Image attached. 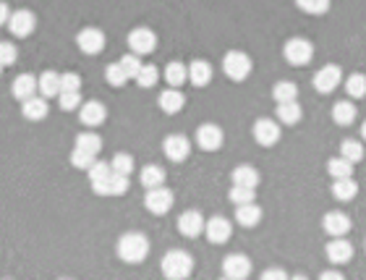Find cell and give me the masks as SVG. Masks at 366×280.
<instances>
[{
	"label": "cell",
	"instance_id": "4dcf8cb0",
	"mask_svg": "<svg viewBox=\"0 0 366 280\" xmlns=\"http://www.w3.org/2000/svg\"><path fill=\"white\" fill-rule=\"evenodd\" d=\"M272 97L274 103H291V100H298V87L293 82H277L272 87Z\"/></svg>",
	"mask_w": 366,
	"mask_h": 280
},
{
	"label": "cell",
	"instance_id": "484cf974",
	"mask_svg": "<svg viewBox=\"0 0 366 280\" xmlns=\"http://www.w3.org/2000/svg\"><path fill=\"white\" fill-rule=\"evenodd\" d=\"M21 113H24L27 121H42L47 115V103L42 97H29L21 103Z\"/></svg>",
	"mask_w": 366,
	"mask_h": 280
},
{
	"label": "cell",
	"instance_id": "9c48e42d",
	"mask_svg": "<svg viewBox=\"0 0 366 280\" xmlns=\"http://www.w3.org/2000/svg\"><path fill=\"white\" fill-rule=\"evenodd\" d=\"M155 45H157V37L146 27H139L128 34V47H131V53H137V56H149V53L155 50Z\"/></svg>",
	"mask_w": 366,
	"mask_h": 280
},
{
	"label": "cell",
	"instance_id": "83f0119b",
	"mask_svg": "<svg viewBox=\"0 0 366 280\" xmlns=\"http://www.w3.org/2000/svg\"><path fill=\"white\" fill-rule=\"evenodd\" d=\"M332 118H335L338 126H351V123L356 121V105L340 100V103H335V108H332Z\"/></svg>",
	"mask_w": 366,
	"mask_h": 280
},
{
	"label": "cell",
	"instance_id": "30bf717a",
	"mask_svg": "<svg viewBox=\"0 0 366 280\" xmlns=\"http://www.w3.org/2000/svg\"><path fill=\"white\" fill-rule=\"evenodd\" d=\"M222 272H225V278L230 280H246L248 275H251V262H248V257H244V254H230V257H225V262H222Z\"/></svg>",
	"mask_w": 366,
	"mask_h": 280
},
{
	"label": "cell",
	"instance_id": "d6a6232c",
	"mask_svg": "<svg viewBox=\"0 0 366 280\" xmlns=\"http://www.w3.org/2000/svg\"><path fill=\"white\" fill-rule=\"evenodd\" d=\"M340 155L356 165V163H361V158H364V147H361V141L356 139H343L340 141Z\"/></svg>",
	"mask_w": 366,
	"mask_h": 280
},
{
	"label": "cell",
	"instance_id": "836d02e7",
	"mask_svg": "<svg viewBox=\"0 0 366 280\" xmlns=\"http://www.w3.org/2000/svg\"><path fill=\"white\" fill-rule=\"evenodd\" d=\"M141 184L146 189H155V186H163L165 184V170L160 165H146L141 168Z\"/></svg>",
	"mask_w": 366,
	"mask_h": 280
},
{
	"label": "cell",
	"instance_id": "7bdbcfd3",
	"mask_svg": "<svg viewBox=\"0 0 366 280\" xmlns=\"http://www.w3.org/2000/svg\"><path fill=\"white\" fill-rule=\"evenodd\" d=\"M118 63L123 65V71L128 74V79H137L139 68H141V61H139L137 53H128V56H123V58L118 61Z\"/></svg>",
	"mask_w": 366,
	"mask_h": 280
},
{
	"label": "cell",
	"instance_id": "d590c367",
	"mask_svg": "<svg viewBox=\"0 0 366 280\" xmlns=\"http://www.w3.org/2000/svg\"><path fill=\"white\" fill-rule=\"evenodd\" d=\"M346 92L358 100V97H366V76L364 74H353L346 79Z\"/></svg>",
	"mask_w": 366,
	"mask_h": 280
},
{
	"label": "cell",
	"instance_id": "8fae6325",
	"mask_svg": "<svg viewBox=\"0 0 366 280\" xmlns=\"http://www.w3.org/2000/svg\"><path fill=\"white\" fill-rule=\"evenodd\" d=\"M254 141L256 144H262V147H272L280 141V126L270 118H259L254 123Z\"/></svg>",
	"mask_w": 366,
	"mask_h": 280
},
{
	"label": "cell",
	"instance_id": "816d5d0a",
	"mask_svg": "<svg viewBox=\"0 0 366 280\" xmlns=\"http://www.w3.org/2000/svg\"><path fill=\"white\" fill-rule=\"evenodd\" d=\"M361 139H364V141H366V121H364V123H361Z\"/></svg>",
	"mask_w": 366,
	"mask_h": 280
},
{
	"label": "cell",
	"instance_id": "b9f144b4",
	"mask_svg": "<svg viewBox=\"0 0 366 280\" xmlns=\"http://www.w3.org/2000/svg\"><path fill=\"white\" fill-rule=\"evenodd\" d=\"M110 165H113V170H115V173H120V176H131V170H134V160L128 158L126 152H120V155H115V158H113V163H110Z\"/></svg>",
	"mask_w": 366,
	"mask_h": 280
},
{
	"label": "cell",
	"instance_id": "7c38bea8",
	"mask_svg": "<svg viewBox=\"0 0 366 280\" xmlns=\"http://www.w3.org/2000/svg\"><path fill=\"white\" fill-rule=\"evenodd\" d=\"M163 152L168 155V160H173V163H183V160L191 155V141L181 136V134H173V136H168L163 144Z\"/></svg>",
	"mask_w": 366,
	"mask_h": 280
},
{
	"label": "cell",
	"instance_id": "44dd1931",
	"mask_svg": "<svg viewBox=\"0 0 366 280\" xmlns=\"http://www.w3.org/2000/svg\"><path fill=\"white\" fill-rule=\"evenodd\" d=\"M236 220H238V225H244V228H254V225L262 220V210H259L256 202L236 205Z\"/></svg>",
	"mask_w": 366,
	"mask_h": 280
},
{
	"label": "cell",
	"instance_id": "7a4b0ae2",
	"mask_svg": "<svg viewBox=\"0 0 366 280\" xmlns=\"http://www.w3.org/2000/svg\"><path fill=\"white\" fill-rule=\"evenodd\" d=\"M194 270V262L191 257L186 252H168L165 254V260H163V272H165V278H170V280H183V278H189Z\"/></svg>",
	"mask_w": 366,
	"mask_h": 280
},
{
	"label": "cell",
	"instance_id": "52a82bcc",
	"mask_svg": "<svg viewBox=\"0 0 366 280\" xmlns=\"http://www.w3.org/2000/svg\"><path fill=\"white\" fill-rule=\"evenodd\" d=\"M76 45L82 53L87 56H100L102 50H105V34H102L100 29L94 27H87L79 32V37H76Z\"/></svg>",
	"mask_w": 366,
	"mask_h": 280
},
{
	"label": "cell",
	"instance_id": "5bb4252c",
	"mask_svg": "<svg viewBox=\"0 0 366 280\" xmlns=\"http://www.w3.org/2000/svg\"><path fill=\"white\" fill-rule=\"evenodd\" d=\"M110 176H113V165H110V163H94V165L89 168V184H92V189H94L97 194L108 196Z\"/></svg>",
	"mask_w": 366,
	"mask_h": 280
},
{
	"label": "cell",
	"instance_id": "7402d4cb",
	"mask_svg": "<svg viewBox=\"0 0 366 280\" xmlns=\"http://www.w3.org/2000/svg\"><path fill=\"white\" fill-rule=\"evenodd\" d=\"M189 82L194 87H207L212 82V65L207 61H194L189 65Z\"/></svg>",
	"mask_w": 366,
	"mask_h": 280
},
{
	"label": "cell",
	"instance_id": "4fadbf2b",
	"mask_svg": "<svg viewBox=\"0 0 366 280\" xmlns=\"http://www.w3.org/2000/svg\"><path fill=\"white\" fill-rule=\"evenodd\" d=\"M8 27H11V34H16V37H29L37 27L34 13H29V11H16V13H11Z\"/></svg>",
	"mask_w": 366,
	"mask_h": 280
},
{
	"label": "cell",
	"instance_id": "e0dca14e",
	"mask_svg": "<svg viewBox=\"0 0 366 280\" xmlns=\"http://www.w3.org/2000/svg\"><path fill=\"white\" fill-rule=\"evenodd\" d=\"M204 234H207V238L212 243H225L230 238V234H233V228H230V223L225 217H212L204 225Z\"/></svg>",
	"mask_w": 366,
	"mask_h": 280
},
{
	"label": "cell",
	"instance_id": "f1b7e54d",
	"mask_svg": "<svg viewBox=\"0 0 366 280\" xmlns=\"http://www.w3.org/2000/svg\"><path fill=\"white\" fill-rule=\"evenodd\" d=\"M165 79H168V84L170 87H178V89H181V84L189 79V65L178 63V61L168 63L165 65Z\"/></svg>",
	"mask_w": 366,
	"mask_h": 280
},
{
	"label": "cell",
	"instance_id": "c3c4849f",
	"mask_svg": "<svg viewBox=\"0 0 366 280\" xmlns=\"http://www.w3.org/2000/svg\"><path fill=\"white\" fill-rule=\"evenodd\" d=\"M285 270H265L262 272V280H285Z\"/></svg>",
	"mask_w": 366,
	"mask_h": 280
},
{
	"label": "cell",
	"instance_id": "ffe728a7",
	"mask_svg": "<svg viewBox=\"0 0 366 280\" xmlns=\"http://www.w3.org/2000/svg\"><path fill=\"white\" fill-rule=\"evenodd\" d=\"M37 89H39V79H34L32 74H21L16 82H13V97L21 100V103L29 100V97H34Z\"/></svg>",
	"mask_w": 366,
	"mask_h": 280
},
{
	"label": "cell",
	"instance_id": "60d3db41",
	"mask_svg": "<svg viewBox=\"0 0 366 280\" xmlns=\"http://www.w3.org/2000/svg\"><path fill=\"white\" fill-rule=\"evenodd\" d=\"M157 68L155 65H141L137 74V84L139 87H155L157 84Z\"/></svg>",
	"mask_w": 366,
	"mask_h": 280
},
{
	"label": "cell",
	"instance_id": "5b68a950",
	"mask_svg": "<svg viewBox=\"0 0 366 280\" xmlns=\"http://www.w3.org/2000/svg\"><path fill=\"white\" fill-rule=\"evenodd\" d=\"M340 82H343V71H340V65H338V63L322 65L320 71L314 74V89H317L320 94L335 92Z\"/></svg>",
	"mask_w": 366,
	"mask_h": 280
},
{
	"label": "cell",
	"instance_id": "f5cc1de1",
	"mask_svg": "<svg viewBox=\"0 0 366 280\" xmlns=\"http://www.w3.org/2000/svg\"><path fill=\"white\" fill-rule=\"evenodd\" d=\"M0 68H3V65H0Z\"/></svg>",
	"mask_w": 366,
	"mask_h": 280
},
{
	"label": "cell",
	"instance_id": "f907efd6",
	"mask_svg": "<svg viewBox=\"0 0 366 280\" xmlns=\"http://www.w3.org/2000/svg\"><path fill=\"white\" fill-rule=\"evenodd\" d=\"M343 275H340L338 270H327V272H322V280H340Z\"/></svg>",
	"mask_w": 366,
	"mask_h": 280
},
{
	"label": "cell",
	"instance_id": "d4e9b609",
	"mask_svg": "<svg viewBox=\"0 0 366 280\" xmlns=\"http://www.w3.org/2000/svg\"><path fill=\"white\" fill-rule=\"evenodd\" d=\"M277 121L285 123V126H296L301 121V105L298 100H291V103H277Z\"/></svg>",
	"mask_w": 366,
	"mask_h": 280
},
{
	"label": "cell",
	"instance_id": "9a60e30c",
	"mask_svg": "<svg viewBox=\"0 0 366 280\" xmlns=\"http://www.w3.org/2000/svg\"><path fill=\"white\" fill-rule=\"evenodd\" d=\"M204 217H201V212H196V210H186L181 217H178V231H181L186 238H194V236L204 234Z\"/></svg>",
	"mask_w": 366,
	"mask_h": 280
},
{
	"label": "cell",
	"instance_id": "1f68e13d",
	"mask_svg": "<svg viewBox=\"0 0 366 280\" xmlns=\"http://www.w3.org/2000/svg\"><path fill=\"white\" fill-rule=\"evenodd\" d=\"M39 92L45 97H53V94H61V74H53V71H45L39 76Z\"/></svg>",
	"mask_w": 366,
	"mask_h": 280
},
{
	"label": "cell",
	"instance_id": "6da1fadb",
	"mask_svg": "<svg viewBox=\"0 0 366 280\" xmlns=\"http://www.w3.org/2000/svg\"><path fill=\"white\" fill-rule=\"evenodd\" d=\"M149 254V241L141 234H126L118 241V257L128 265H139Z\"/></svg>",
	"mask_w": 366,
	"mask_h": 280
},
{
	"label": "cell",
	"instance_id": "bcb514c9",
	"mask_svg": "<svg viewBox=\"0 0 366 280\" xmlns=\"http://www.w3.org/2000/svg\"><path fill=\"white\" fill-rule=\"evenodd\" d=\"M82 89V79L76 74H61V92H79Z\"/></svg>",
	"mask_w": 366,
	"mask_h": 280
},
{
	"label": "cell",
	"instance_id": "681fc988",
	"mask_svg": "<svg viewBox=\"0 0 366 280\" xmlns=\"http://www.w3.org/2000/svg\"><path fill=\"white\" fill-rule=\"evenodd\" d=\"M8 19H11L8 6H6V3H0V27H3V24H8Z\"/></svg>",
	"mask_w": 366,
	"mask_h": 280
},
{
	"label": "cell",
	"instance_id": "8992f818",
	"mask_svg": "<svg viewBox=\"0 0 366 280\" xmlns=\"http://www.w3.org/2000/svg\"><path fill=\"white\" fill-rule=\"evenodd\" d=\"M144 205L152 215H165L170 207H173V191L165 186H155L149 189L144 196Z\"/></svg>",
	"mask_w": 366,
	"mask_h": 280
},
{
	"label": "cell",
	"instance_id": "ac0fdd59",
	"mask_svg": "<svg viewBox=\"0 0 366 280\" xmlns=\"http://www.w3.org/2000/svg\"><path fill=\"white\" fill-rule=\"evenodd\" d=\"M322 225H324V231H327L332 238L335 236H348V231H351V217L346 215V212H327L324 215V220H322Z\"/></svg>",
	"mask_w": 366,
	"mask_h": 280
},
{
	"label": "cell",
	"instance_id": "277c9868",
	"mask_svg": "<svg viewBox=\"0 0 366 280\" xmlns=\"http://www.w3.org/2000/svg\"><path fill=\"white\" fill-rule=\"evenodd\" d=\"M283 56L291 65H306L311 58H314V45H311L309 39H303V37H293V39L285 42Z\"/></svg>",
	"mask_w": 366,
	"mask_h": 280
},
{
	"label": "cell",
	"instance_id": "ab89813d",
	"mask_svg": "<svg viewBox=\"0 0 366 280\" xmlns=\"http://www.w3.org/2000/svg\"><path fill=\"white\" fill-rule=\"evenodd\" d=\"M128 191V176H120L113 170V176H110V184H108V196H120Z\"/></svg>",
	"mask_w": 366,
	"mask_h": 280
},
{
	"label": "cell",
	"instance_id": "2e32d148",
	"mask_svg": "<svg viewBox=\"0 0 366 280\" xmlns=\"http://www.w3.org/2000/svg\"><path fill=\"white\" fill-rule=\"evenodd\" d=\"M327 260L332 262V265H346V262L353 260V246H351L343 236H335V238L327 243Z\"/></svg>",
	"mask_w": 366,
	"mask_h": 280
},
{
	"label": "cell",
	"instance_id": "d6986e66",
	"mask_svg": "<svg viewBox=\"0 0 366 280\" xmlns=\"http://www.w3.org/2000/svg\"><path fill=\"white\" fill-rule=\"evenodd\" d=\"M79 118H82V123H87V126H100L105 118H108V110H105V105L102 103H84L82 108H79Z\"/></svg>",
	"mask_w": 366,
	"mask_h": 280
},
{
	"label": "cell",
	"instance_id": "e575fe53",
	"mask_svg": "<svg viewBox=\"0 0 366 280\" xmlns=\"http://www.w3.org/2000/svg\"><path fill=\"white\" fill-rule=\"evenodd\" d=\"M76 147L84 152H92V155H100L102 139L97 134H79V136H76Z\"/></svg>",
	"mask_w": 366,
	"mask_h": 280
},
{
	"label": "cell",
	"instance_id": "8d00e7d4",
	"mask_svg": "<svg viewBox=\"0 0 366 280\" xmlns=\"http://www.w3.org/2000/svg\"><path fill=\"white\" fill-rule=\"evenodd\" d=\"M296 6L303 11V13H311V16H322L329 11V0H296Z\"/></svg>",
	"mask_w": 366,
	"mask_h": 280
},
{
	"label": "cell",
	"instance_id": "ba28073f",
	"mask_svg": "<svg viewBox=\"0 0 366 280\" xmlns=\"http://www.w3.org/2000/svg\"><path fill=\"white\" fill-rule=\"evenodd\" d=\"M222 141H225V136H222V129L220 126H215V123H204V126H199L196 129V144H199L201 150L207 152H215L222 147Z\"/></svg>",
	"mask_w": 366,
	"mask_h": 280
},
{
	"label": "cell",
	"instance_id": "7dc6e473",
	"mask_svg": "<svg viewBox=\"0 0 366 280\" xmlns=\"http://www.w3.org/2000/svg\"><path fill=\"white\" fill-rule=\"evenodd\" d=\"M16 63V47L11 42H0V65Z\"/></svg>",
	"mask_w": 366,
	"mask_h": 280
},
{
	"label": "cell",
	"instance_id": "4316f807",
	"mask_svg": "<svg viewBox=\"0 0 366 280\" xmlns=\"http://www.w3.org/2000/svg\"><path fill=\"white\" fill-rule=\"evenodd\" d=\"M233 186L256 189L259 186V170L251 168V165H241V168H236L233 170Z\"/></svg>",
	"mask_w": 366,
	"mask_h": 280
},
{
	"label": "cell",
	"instance_id": "f546056e",
	"mask_svg": "<svg viewBox=\"0 0 366 280\" xmlns=\"http://www.w3.org/2000/svg\"><path fill=\"white\" fill-rule=\"evenodd\" d=\"M327 173L332 176V181H335V178H351L353 176V163L346 160L343 155H340V158H332L327 163Z\"/></svg>",
	"mask_w": 366,
	"mask_h": 280
},
{
	"label": "cell",
	"instance_id": "603a6c76",
	"mask_svg": "<svg viewBox=\"0 0 366 280\" xmlns=\"http://www.w3.org/2000/svg\"><path fill=\"white\" fill-rule=\"evenodd\" d=\"M356 194H358V184L353 178H335L332 181V196L338 202H351Z\"/></svg>",
	"mask_w": 366,
	"mask_h": 280
},
{
	"label": "cell",
	"instance_id": "3957f363",
	"mask_svg": "<svg viewBox=\"0 0 366 280\" xmlns=\"http://www.w3.org/2000/svg\"><path fill=\"white\" fill-rule=\"evenodd\" d=\"M222 71H225V76L233 79V82H244V79H248V74H251V58H248L246 53H241V50H230V53H225V58H222Z\"/></svg>",
	"mask_w": 366,
	"mask_h": 280
},
{
	"label": "cell",
	"instance_id": "f35d334b",
	"mask_svg": "<svg viewBox=\"0 0 366 280\" xmlns=\"http://www.w3.org/2000/svg\"><path fill=\"white\" fill-rule=\"evenodd\" d=\"M71 163L76 165V168H82V170H89L94 163H97V155H92V152H84V150H76L71 152Z\"/></svg>",
	"mask_w": 366,
	"mask_h": 280
},
{
	"label": "cell",
	"instance_id": "cb8c5ba5",
	"mask_svg": "<svg viewBox=\"0 0 366 280\" xmlns=\"http://www.w3.org/2000/svg\"><path fill=\"white\" fill-rule=\"evenodd\" d=\"M186 105V97H183V92L178 89V87H170V89H165L163 94H160V108H163L165 113H178Z\"/></svg>",
	"mask_w": 366,
	"mask_h": 280
},
{
	"label": "cell",
	"instance_id": "74e56055",
	"mask_svg": "<svg viewBox=\"0 0 366 280\" xmlns=\"http://www.w3.org/2000/svg\"><path fill=\"white\" fill-rule=\"evenodd\" d=\"M105 79H108L110 87H123L128 82V74L123 71V65L120 63H110L108 71H105Z\"/></svg>",
	"mask_w": 366,
	"mask_h": 280
},
{
	"label": "cell",
	"instance_id": "f6af8a7d",
	"mask_svg": "<svg viewBox=\"0 0 366 280\" xmlns=\"http://www.w3.org/2000/svg\"><path fill=\"white\" fill-rule=\"evenodd\" d=\"M230 202H233V205H246V202H254V189L233 186L230 189Z\"/></svg>",
	"mask_w": 366,
	"mask_h": 280
},
{
	"label": "cell",
	"instance_id": "ee69618b",
	"mask_svg": "<svg viewBox=\"0 0 366 280\" xmlns=\"http://www.w3.org/2000/svg\"><path fill=\"white\" fill-rule=\"evenodd\" d=\"M58 100H61V108H63L65 113L82 108V92H61L58 94Z\"/></svg>",
	"mask_w": 366,
	"mask_h": 280
}]
</instances>
